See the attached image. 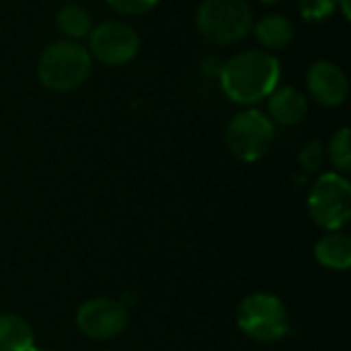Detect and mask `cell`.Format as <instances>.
I'll list each match as a JSON object with an SVG mask.
<instances>
[{"label": "cell", "instance_id": "obj_21", "mask_svg": "<svg viewBox=\"0 0 351 351\" xmlns=\"http://www.w3.org/2000/svg\"><path fill=\"white\" fill-rule=\"evenodd\" d=\"M29 351H49V350H45V348H35V346H33Z\"/></svg>", "mask_w": 351, "mask_h": 351}, {"label": "cell", "instance_id": "obj_6", "mask_svg": "<svg viewBox=\"0 0 351 351\" xmlns=\"http://www.w3.org/2000/svg\"><path fill=\"white\" fill-rule=\"evenodd\" d=\"M274 138V121L257 109H245L237 113L226 128V144L243 162H255L263 158L269 152Z\"/></svg>", "mask_w": 351, "mask_h": 351}, {"label": "cell", "instance_id": "obj_19", "mask_svg": "<svg viewBox=\"0 0 351 351\" xmlns=\"http://www.w3.org/2000/svg\"><path fill=\"white\" fill-rule=\"evenodd\" d=\"M350 2H351V0H337V6L341 8V12H343V16H346L348 21H350V19H351Z\"/></svg>", "mask_w": 351, "mask_h": 351}, {"label": "cell", "instance_id": "obj_14", "mask_svg": "<svg viewBox=\"0 0 351 351\" xmlns=\"http://www.w3.org/2000/svg\"><path fill=\"white\" fill-rule=\"evenodd\" d=\"M56 25L60 29V33L70 39V41H76L80 37H86L93 29L90 25V16L88 12L78 6V4H66L58 10L56 14Z\"/></svg>", "mask_w": 351, "mask_h": 351}, {"label": "cell", "instance_id": "obj_15", "mask_svg": "<svg viewBox=\"0 0 351 351\" xmlns=\"http://www.w3.org/2000/svg\"><path fill=\"white\" fill-rule=\"evenodd\" d=\"M327 156L333 162V167L341 173H348L351 169V146H350V128H341L335 132L327 146Z\"/></svg>", "mask_w": 351, "mask_h": 351}, {"label": "cell", "instance_id": "obj_4", "mask_svg": "<svg viewBox=\"0 0 351 351\" xmlns=\"http://www.w3.org/2000/svg\"><path fill=\"white\" fill-rule=\"evenodd\" d=\"M237 323L245 335L261 343L278 341L290 329L288 311L284 302L278 296L265 292L251 294L241 302Z\"/></svg>", "mask_w": 351, "mask_h": 351}, {"label": "cell", "instance_id": "obj_1", "mask_svg": "<svg viewBox=\"0 0 351 351\" xmlns=\"http://www.w3.org/2000/svg\"><path fill=\"white\" fill-rule=\"evenodd\" d=\"M280 80V64L265 49H247L232 56L220 70L224 95L239 105H253L269 97Z\"/></svg>", "mask_w": 351, "mask_h": 351}, {"label": "cell", "instance_id": "obj_11", "mask_svg": "<svg viewBox=\"0 0 351 351\" xmlns=\"http://www.w3.org/2000/svg\"><path fill=\"white\" fill-rule=\"evenodd\" d=\"M253 33H255L259 45L271 53V51L284 49L292 43L294 25L290 19H286L282 14H265L255 23Z\"/></svg>", "mask_w": 351, "mask_h": 351}, {"label": "cell", "instance_id": "obj_18", "mask_svg": "<svg viewBox=\"0 0 351 351\" xmlns=\"http://www.w3.org/2000/svg\"><path fill=\"white\" fill-rule=\"evenodd\" d=\"M107 4L121 14L136 16V14H144L152 10L158 4V0H107Z\"/></svg>", "mask_w": 351, "mask_h": 351}, {"label": "cell", "instance_id": "obj_20", "mask_svg": "<svg viewBox=\"0 0 351 351\" xmlns=\"http://www.w3.org/2000/svg\"><path fill=\"white\" fill-rule=\"evenodd\" d=\"M263 4H267V6H276V4H282L284 0H261Z\"/></svg>", "mask_w": 351, "mask_h": 351}, {"label": "cell", "instance_id": "obj_9", "mask_svg": "<svg viewBox=\"0 0 351 351\" xmlns=\"http://www.w3.org/2000/svg\"><path fill=\"white\" fill-rule=\"evenodd\" d=\"M306 86L311 97L323 107L341 105L348 99L350 90L346 72L329 60H319L311 64L306 72Z\"/></svg>", "mask_w": 351, "mask_h": 351}, {"label": "cell", "instance_id": "obj_12", "mask_svg": "<svg viewBox=\"0 0 351 351\" xmlns=\"http://www.w3.org/2000/svg\"><path fill=\"white\" fill-rule=\"evenodd\" d=\"M315 257L321 265L346 271L351 265V239L341 230L327 232L317 245H315Z\"/></svg>", "mask_w": 351, "mask_h": 351}, {"label": "cell", "instance_id": "obj_3", "mask_svg": "<svg viewBox=\"0 0 351 351\" xmlns=\"http://www.w3.org/2000/svg\"><path fill=\"white\" fill-rule=\"evenodd\" d=\"M195 25L199 35L214 45H230L253 29V8L247 0H204Z\"/></svg>", "mask_w": 351, "mask_h": 351}, {"label": "cell", "instance_id": "obj_13", "mask_svg": "<svg viewBox=\"0 0 351 351\" xmlns=\"http://www.w3.org/2000/svg\"><path fill=\"white\" fill-rule=\"evenodd\" d=\"M31 348L33 331L29 323L19 315H0V351H29Z\"/></svg>", "mask_w": 351, "mask_h": 351}, {"label": "cell", "instance_id": "obj_8", "mask_svg": "<svg viewBox=\"0 0 351 351\" xmlns=\"http://www.w3.org/2000/svg\"><path fill=\"white\" fill-rule=\"evenodd\" d=\"M76 325L88 339H113L128 327V308L111 298H93L78 308Z\"/></svg>", "mask_w": 351, "mask_h": 351}, {"label": "cell", "instance_id": "obj_7", "mask_svg": "<svg viewBox=\"0 0 351 351\" xmlns=\"http://www.w3.org/2000/svg\"><path fill=\"white\" fill-rule=\"evenodd\" d=\"M140 49L138 33L121 21H105L90 29L88 53L107 66H123L136 58Z\"/></svg>", "mask_w": 351, "mask_h": 351}, {"label": "cell", "instance_id": "obj_2", "mask_svg": "<svg viewBox=\"0 0 351 351\" xmlns=\"http://www.w3.org/2000/svg\"><path fill=\"white\" fill-rule=\"evenodd\" d=\"M93 70V58L78 41L62 39L49 43L37 62L41 84L56 93H68L84 84Z\"/></svg>", "mask_w": 351, "mask_h": 351}, {"label": "cell", "instance_id": "obj_17", "mask_svg": "<svg viewBox=\"0 0 351 351\" xmlns=\"http://www.w3.org/2000/svg\"><path fill=\"white\" fill-rule=\"evenodd\" d=\"M300 165L304 171L308 173H315L321 169L323 160H325V148L319 140H311L302 150H300V156H298Z\"/></svg>", "mask_w": 351, "mask_h": 351}, {"label": "cell", "instance_id": "obj_16", "mask_svg": "<svg viewBox=\"0 0 351 351\" xmlns=\"http://www.w3.org/2000/svg\"><path fill=\"white\" fill-rule=\"evenodd\" d=\"M337 8V0H300V12L306 21H323Z\"/></svg>", "mask_w": 351, "mask_h": 351}, {"label": "cell", "instance_id": "obj_5", "mask_svg": "<svg viewBox=\"0 0 351 351\" xmlns=\"http://www.w3.org/2000/svg\"><path fill=\"white\" fill-rule=\"evenodd\" d=\"M308 212L317 226L339 230L348 224L351 214V185L339 173L321 175L308 193Z\"/></svg>", "mask_w": 351, "mask_h": 351}, {"label": "cell", "instance_id": "obj_10", "mask_svg": "<svg viewBox=\"0 0 351 351\" xmlns=\"http://www.w3.org/2000/svg\"><path fill=\"white\" fill-rule=\"evenodd\" d=\"M267 111H269L267 117L271 121L280 125H296L306 117V111H308L306 97L294 86L276 88L269 95Z\"/></svg>", "mask_w": 351, "mask_h": 351}]
</instances>
